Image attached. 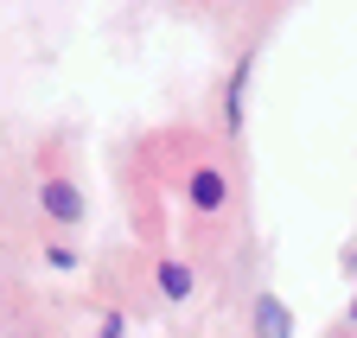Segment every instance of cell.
Here are the masks:
<instances>
[{
    "mask_svg": "<svg viewBox=\"0 0 357 338\" xmlns=\"http://www.w3.org/2000/svg\"><path fill=\"white\" fill-rule=\"evenodd\" d=\"M38 204H45V217H58V224H83V192L70 179H45L38 185Z\"/></svg>",
    "mask_w": 357,
    "mask_h": 338,
    "instance_id": "6da1fadb",
    "label": "cell"
},
{
    "mask_svg": "<svg viewBox=\"0 0 357 338\" xmlns=\"http://www.w3.org/2000/svg\"><path fill=\"white\" fill-rule=\"evenodd\" d=\"M185 198H192V210H204V217H211V210H223V204H230V179H223L217 166H198V173H192V185H185Z\"/></svg>",
    "mask_w": 357,
    "mask_h": 338,
    "instance_id": "7a4b0ae2",
    "label": "cell"
},
{
    "mask_svg": "<svg viewBox=\"0 0 357 338\" xmlns=\"http://www.w3.org/2000/svg\"><path fill=\"white\" fill-rule=\"evenodd\" d=\"M255 338H294V313L281 293H255Z\"/></svg>",
    "mask_w": 357,
    "mask_h": 338,
    "instance_id": "3957f363",
    "label": "cell"
},
{
    "mask_svg": "<svg viewBox=\"0 0 357 338\" xmlns=\"http://www.w3.org/2000/svg\"><path fill=\"white\" fill-rule=\"evenodd\" d=\"M153 281H160V293H166V300H192V287H198V281H192V268L178 262V256H166Z\"/></svg>",
    "mask_w": 357,
    "mask_h": 338,
    "instance_id": "277c9868",
    "label": "cell"
},
{
    "mask_svg": "<svg viewBox=\"0 0 357 338\" xmlns=\"http://www.w3.org/2000/svg\"><path fill=\"white\" fill-rule=\"evenodd\" d=\"M45 262H52V268H77V249L70 243H52V249H45Z\"/></svg>",
    "mask_w": 357,
    "mask_h": 338,
    "instance_id": "5b68a950",
    "label": "cell"
},
{
    "mask_svg": "<svg viewBox=\"0 0 357 338\" xmlns=\"http://www.w3.org/2000/svg\"><path fill=\"white\" fill-rule=\"evenodd\" d=\"M351 319H357V300H351Z\"/></svg>",
    "mask_w": 357,
    "mask_h": 338,
    "instance_id": "8992f818",
    "label": "cell"
}]
</instances>
